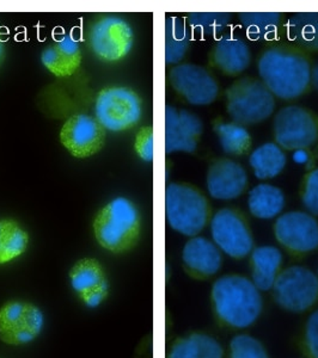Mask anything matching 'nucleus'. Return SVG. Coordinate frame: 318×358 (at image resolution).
I'll return each instance as SVG.
<instances>
[{
    "label": "nucleus",
    "instance_id": "f257e3e1",
    "mask_svg": "<svg viewBox=\"0 0 318 358\" xmlns=\"http://www.w3.org/2000/svg\"><path fill=\"white\" fill-rule=\"evenodd\" d=\"M262 82L273 96L292 101L305 94L311 84L310 57L291 43L270 45L257 62Z\"/></svg>",
    "mask_w": 318,
    "mask_h": 358
},
{
    "label": "nucleus",
    "instance_id": "f03ea898",
    "mask_svg": "<svg viewBox=\"0 0 318 358\" xmlns=\"http://www.w3.org/2000/svg\"><path fill=\"white\" fill-rule=\"evenodd\" d=\"M213 308L224 325L247 329L256 322L262 308L260 290L253 281L241 275H226L212 285Z\"/></svg>",
    "mask_w": 318,
    "mask_h": 358
},
{
    "label": "nucleus",
    "instance_id": "7ed1b4c3",
    "mask_svg": "<svg viewBox=\"0 0 318 358\" xmlns=\"http://www.w3.org/2000/svg\"><path fill=\"white\" fill-rule=\"evenodd\" d=\"M92 228L101 248L115 255L128 252L140 238L141 220L138 208L126 197H118L97 213Z\"/></svg>",
    "mask_w": 318,
    "mask_h": 358
},
{
    "label": "nucleus",
    "instance_id": "20e7f679",
    "mask_svg": "<svg viewBox=\"0 0 318 358\" xmlns=\"http://www.w3.org/2000/svg\"><path fill=\"white\" fill-rule=\"evenodd\" d=\"M165 214L167 224L174 231L194 238L207 224L209 206L195 187L170 183L165 189Z\"/></svg>",
    "mask_w": 318,
    "mask_h": 358
},
{
    "label": "nucleus",
    "instance_id": "39448f33",
    "mask_svg": "<svg viewBox=\"0 0 318 358\" xmlns=\"http://www.w3.org/2000/svg\"><path fill=\"white\" fill-rule=\"evenodd\" d=\"M225 97L228 114L241 126L263 122L275 108L273 94L256 78L238 79L226 89Z\"/></svg>",
    "mask_w": 318,
    "mask_h": 358
},
{
    "label": "nucleus",
    "instance_id": "423d86ee",
    "mask_svg": "<svg viewBox=\"0 0 318 358\" xmlns=\"http://www.w3.org/2000/svg\"><path fill=\"white\" fill-rule=\"evenodd\" d=\"M46 317L39 306L25 300H8L0 307V342L28 345L40 337Z\"/></svg>",
    "mask_w": 318,
    "mask_h": 358
},
{
    "label": "nucleus",
    "instance_id": "0eeeda50",
    "mask_svg": "<svg viewBox=\"0 0 318 358\" xmlns=\"http://www.w3.org/2000/svg\"><path fill=\"white\" fill-rule=\"evenodd\" d=\"M95 113L104 129L128 131L140 121L141 99L128 87H106L98 94Z\"/></svg>",
    "mask_w": 318,
    "mask_h": 358
},
{
    "label": "nucleus",
    "instance_id": "6e6552de",
    "mask_svg": "<svg viewBox=\"0 0 318 358\" xmlns=\"http://www.w3.org/2000/svg\"><path fill=\"white\" fill-rule=\"evenodd\" d=\"M272 290L282 308L304 313L318 302V276L310 268L290 266L279 273Z\"/></svg>",
    "mask_w": 318,
    "mask_h": 358
},
{
    "label": "nucleus",
    "instance_id": "1a4fd4ad",
    "mask_svg": "<svg viewBox=\"0 0 318 358\" xmlns=\"http://www.w3.org/2000/svg\"><path fill=\"white\" fill-rule=\"evenodd\" d=\"M277 145L289 151L312 146L318 138V116L302 106H286L274 117Z\"/></svg>",
    "mask_w": 318,
    "mask_h": 358
},
{
    "label": "nucleus",
    "instance_id": "9d476101",
    "mask_svg": "<svg viewBox=\"0 0 318 358\" xmlns=\"http://www.w3.org/2000/svg\"><path fill=\"white\" fill-rule=\"evenodd\" d=\"M133 43L134 34L131 25L120 17H101L91 25L89 45L95 55L102 62L123 60L131 52Z\"/></svg>",
    "mask_w": 318,
    "mask_h": 358
},
{
    "label": "nucleus",
    "instance_id": "9b49d317",
    "mask_svg": "<svg viewBox=\"0 0 318 358\" xmlns=\"http://www.w3.org/2000/svg\"><path fill=\"white\" fill-rule=\"evenodd\" d=\"M211 234L216 248L228 256L241 259L253 252L254 239L244 216L236 209L224 208L211 221Z\"/></svg>",
    "mask_w": 318,
    "mask_h": 358
},
{
    "label": "nucleus",
    "instance_id": "f8f14e48",
    "mask_svg": "<svg viewBox=\"0 0 318 358\" xmlns=\"http://www.w3.org/2000/svg\"><path fill=\"white\" fill-rule=\"evenodd\" d=\"M60 141L74 158H89L104 146L106 129L89 115H74L64 123Z\"/></svg>",
    "mask_w": 318,
    "mask_h": 358
},
{
    "label": "nucleus",
    "instance_id": "ddd939ff",
    "mask_svg": "<svg viewBox=\"0 0 318 358\" xmlns=\"http://www.w3.org/2000/svg\"><path fill=\"white\" fill-rule=\"evenodd\" d=\"M172 89L193 106H208L216 101L219 86L212 74L201 66L182 64L172 69Z\"/></svg>",
    "mask_w": 318,
    "mask_h": 358
},
{
    "label": "nucleus",
    "instance_id": "4468645a",
    "mask_svg": "<svg viewBox=\"0 0 318 358\" xmlns=\"http://www.w3.org/2000/svg\"><path fill=\"white\" fill-rule=\"evenodd\" d=\"M69 283L83 305L97 308L111 293V285L103 265L95 258H83L71 268Z\"/></svg>",
    "mask_w": 318,
    "mask_h": 358
},
{
    "label": "nucleus",
    "instance_id": "2eb2a0df",
    "mask_svg": "<svg viewBox=\"0 0 318 358\" xmlns=\"http://www.w3.org/2000/svg\"><path fill=\"white\" fill-rule=\"evenodd\" d=\"M277 241L293 255H306L318 248V222L307 213L290 212L274 224Z\"/></svg>",
    "mask_w": 318,
    "mask_h": 358
},
{
    "label": "nucleus",
    "instance_id": "dca6fc26",
    "mask_svg": "<svg viewBox=\"0 0 318 358\" xmlns=\"http://www.w3.org/2000/svg\"><path fill=\"white\" fill-rule=\"evenodd\" d=\"M202 133V122L188 110L165 106V152L195 151Z\"/></svg>",
    "mask_w": 318,
    "mask_h": 358
},
{
    "label": "nucleus",
    "instance_id": "f3484780",
    "mask_svg": "<svg viewBox=\"0 0 318 358\" xmlns=\"http://www.w3.org/2000/svg\"><path fill=\"white\" fill-rule=\"evenodd\" d=\"M247 184L244 167L231 159H216L208 169L207 190L216 200H235L244 192Z\"/></svg>",
    "mask_w": 318,
    "mask_h": 358
},
{
    "label": "nucleus",
    "instance_id": "a211bd4d",
    "mask_svg": "<svg viewBox=\"0 0 318 358\" xmlns=\"http://www.w3.org/2000/svg\"><path fill=\"white\" fill-rule=\"evenodd\" d=\"M209 64L221 72L235 77L244 72L251 62V53L249 45L242 37L233 30H226L216 43L209 53Z\"/></svg>",
    "mask_w": 318,
    "mask_h": 358
},
{
    "label": "nucleus",
    "instance_id": "6ab92c4d",
    "mask_svg": "<svg viewBox=\"0 0 318 358\" xmlns=\"http://www.w3.org/2000/svg\"><path fill=\"white\" fill-rule=\"evenodd\" d=\"M184 268L194 278H208L221 270L223 257L216 244L202 236H194L182 251Z\"/></svg>",
    "mask_w": 318,
    "mask_h": 358
},
{
    "label": "nucleus",
    "instance_id": "aec40b11",
    "mask_svg": "<svg viewBox=\"0 0 318 358\" xmlns=\"http://www.w3.org/2000/svg\"><path fill=\"white\" fill-rule=\"evenodd\" d=\"M41 62L57 78L71 77L82 64V49L69 36L55 41L42 52Z\"/></svg>",
    "mask_w": 318,
    "mask_h": 358
},
{
    "label": "nucleus",
    "instance_id": "412c9836",
    "mask_svg": "<svg viewBox=\"0 0 318 358\" xmlns=\"http://www.w3.org/2000/svg\"><path fill=\"white\" fill-rule=\"evenodd\" d=\"M253 283L260 292L273 289L282 265V253L274 246H260L251 252Z\"/></svg>",
    "mask_w": 318,
    "mask_h": 358
},
{
    "label": "nucleus",
    "instance_id": "4be33fe9",
    "mask_svg": "<svg viewBox=\"0 0 318 358\" xmlns=\"http://www.w3.org/2000/svg\"><path fill=\"white\" fill-rule=\"evenodd\" d=\"M284 31L291 45L304 52H318V13H294Z\"/></svg>",
    "mask_w": 318,
    "mask_h": 358
},
{
    "label": "nucleus",
    "instance_id": "5701e85b",
    "mask_svg": "<svg viewBox=\"0 0 318 358\" xmlns=\"http://www.w3.org/2000/svg\"><path fill=\"white\" fill-rule=\"evenodd\" d=\"M223 348L214 338L191 334L176 339L167 358H223Z\"/></svg>",
    "mask_w": 318,
    "mask_h": 358
},
{
    "label": "nucleus",
    "instance_id": "b1692460",
    "mask_svg": "<svg viewBox=\"0 0 318 358\" xmlns=\"http://www.w3.org/2000/svg\"><path fill=\"white\" fill-rule=\"evenodd\" d=\"M249 210L257 219L270 220L279 215L285 207V196L279 187L260 184L249 192Z\"/></svg>",
    "mask_w": 318,
    "mask_h": 358
},
{
    "label": "nucleus",
    "instance_id": "393cba45",
    "mask_svg": "<svg viewBox=\"0 0 318 358\" xmlns=\"http://www.w3.org/2000/svg\"><path fill=\"white\" fill-rule=\"evenodd\" d=\"M29 245V234L13 219L0 220V265L8 264L23 256Z\"/></svg>",
    "mask_w": 318,
    "mask_h": 358
},
{
    "label": "nucleus",
    "instance_id": "a878e982",
    "mask_svg": "<svg viewBox=\"0 0 318 358\" xmlns=\"http://www.w3.org/2000/svg\"><path fill=\"white\" fill-rule=\"evenodd\" d=\"M282 13H241L238 20L250 40L270 41L277 38L282 28Z\"/></svg>",
    "mask_w": 318,
    "mask_h": 358
},
{
    "label": "nucleus",
    "instance_id": "bb28decb",
    "mask_svg": "<svg viewBox=\"0 0 318 358\" xmlns=\"http://www.w3.org/2000/svg\"><path fill=\"white\" fill-rule=\"evenodd\" d=\"M254 173L258 179H270L282 173L286 165V155L277 143H267L257 147L249 159Z\"/></svg>",
    "mask_w": 318,
    "mask_h": 358
},
{
    "label": "nucleus",
    "instance_id": "cd10ccee",
    "mask_svg": "<svg viewBox=\"0 0 318 358\" xmlns=\"http://www.w3.org/2000/svg\"><path fill=\"white\" fill-rule=\"evenodd\" d=\"M192 41L187 25L177 17H169L165 22V62L167 65L179 64L186 57Z\"/></svg>",
    "mask_w": 318,
    "mask_h": 358
},
{
    "label": "nucleus",
    "instance_id": "c85d7f7f",
    "mask_svg": "<svg viewBox=\"0 0 318 358\" xmlns=\"http://www.w3.org/2000/svg\"><path fill=\"white\" fill-rule=\"evenodd\" d=\"M214 131L226 155H245L251 147L249 133L238 123L216 121L214 123Z\"/></svg>",
    "mask_w": 318,
    "mask_h": 358
},
{
    "label": "nucleus",
    "instance_id": "c756f323",
    "mask_svg": "<svg viewBox=\"0 0 318 358\" xmlns=\"http://www.w3.org/2000/svg\"><path fill=\"white\" fill-rule=\"evenodd\" d=\"M231 21V13H188L187 23L201 37H221L226 31Z\"/></svg>",
    "mask_w": 318,
    "mask_h": 358
},
{
    "label": "nucleus",
    "instance_id": "7c9ffc66",
    "mask_svg": "<svg viewBox=\"0 0 318 358\" xmlns=\"http://www.w3.org/2000/svg\"><path fill=\"white\" fill-rule=\"evenodd\" d=\"M230 358H270V355L256 338L238 334L230 342Z\"/></svg>",
    "mask_w": 318,
    "mask_h": 358
},
{
    "label": "nucleus",
    "instance_id": "2f4dec72",
    "mask_svg": "<svg viewBox=\"0 0 318 358\" xmlns=\"http://www.w3.org/2000/svg\"><path fill=\"white\" fill-rule=\"evenodd\" d=\"M302 202L307 212L318 215V169L306 175L304 179Z\"/></svg>",
    "mask_w": 318,
    "mask_h": 358
},
{
    "label": "nucleus",
    "instance_id": "473e14b6",
    "mask_svg": "<svg viewBox=\"0 0 318 358\" xmlns=\"http://www.w3.org/2000/svg\"><path fill=\"white\" fill-rule=\"evenodd\" d=\"M302 345L307 357L318 358V310L306 322Z\"/></svg>",
    "mask_w": 318,
    "mask_h": 358
},
{
    "label": "nucleus",
    "instance_id": "72a5a7b5",
    "mask_svg": "<svg viewBox=\"0 0 318 358\" xmlns=\"http://www.w3.org/2000/svg\"><path fill=\"white\" fill-rule=\"evenodd\" d=\"M135 152L145 162L153 160V129L152 127H144L135 136Z\"/></svg>",
    "mask_w": 318,
    "mask_h": 358
},
{
    "label": "nucleus",
    "instance_id": "f704fd0d",
    "mask_svg": "<svg viewBox=\"0 0 318 358\" xmlns=\"http://www.w3.org/2000/svg\"><path fill=\"white\" fill-rule=\"evenodd\" d=\"M311 84L316 89V91H318V60L311 67Z\"/></svg>",
    "mask_w": 318,
    "mask_h": 358
},
{
    "label": "nucleus",
    "instance_id": "c9c22d12",
    "mask_svg": "<svg viewBox=\"0 0 318 358\" xmlns=\"http://www.w3.org/2000/svg\"><path fill=\"white\" fill-rule=\"evenodd\" d=\"M5 57V45L4 42L1 41V38H0V66L4 62Z\"/></svg>",
    "mask_w": 318,
    "mask_h": 358
}]
</instances>
